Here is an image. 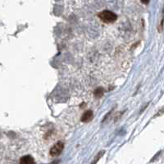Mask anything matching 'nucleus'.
<instances>
[{
    "label": "nucleus",
    "mask_w": 164,
    "mask_h": 164,
    "mask_svg": "<svg viewBox=\"0 0 164 164\" xmlns=\"http://www.w3.org/2000/svg\"><path fill=\"white\" fill-rule=\"evenodd\" d=\"M63 149H64V144L62 141L58 142L50 149V155L52 157H58L62 153Z\"/></svg>",
    "instance_id": "2"
},
{
    "label": "nucleus",
    "mask_w": 164,
    "mask_h": 164,
    "mask_svg": "<svg viewBox=\"0 0 164 164\" xmlns=\"http://www.w3.org/2000/svg\"><path fill=\"white\" fill-rule=\"evenodd\" d=\"M98 16L100 20L105 23H114L117 19V16L114 12L108 11V10H105V11L99 12Z\"/></svg>",
    "instance_id": "1"
},
{
    "label": "nucleus",
    "mask_w": 164,
    "mask_h": 164,
    "mask_svg": "<svg viewBox=\"0 0 164 164\" xmlns=\"http://www.w3.org/2000/svg\"><path fill=\"white\" fill-rule=\"evenodd\" d=\"M104 153H105L104 151H100V152L98 153V155L95 157V160L93 161V163H92L91 164H96V163H97V162H98V161L99 160V159H100L101 157H102V156L103 155V154H104Z\"/></svg>",
    "instance_id": "7"
},
{
    "label": "nucleus",
    "mask_w": 164,
    "mask_h": 164,
    "mask_svg": "<svg viewBox=\"0 0 164 164\" xmlns=\"http://www.w3.org/2000/svg\"><path fill=\"white\" fill-rule=\"evenodd\" d=\"M141 1V3L144 4H148L150 3V0H140Z\"/></svg>",
    "instance_id": "8"
},
{
    "label": "nucleus",
    "mask_w": 164,
    "mask_h": 164,
    "mask_svg": "<svg viewBox=\"0 0 164 164\" xmlns=\"http://www.w3.org/2000/svg\"><path fill=\"white\" fill-rule=\"evenodd\" d=\"M93 112L90 110H88L85 112H84V114L81 116V121L84 123H87L89 121H90L93 119Z\"/></svg>",
    "instance_id": "3"
},
{
    "label": "nucleus",
    "mask_w": 164,
    "mask_h": 164,
    "mask_svg": "<svg viewBox=\"0 0 164 164\" xmlns=\"http://www.w3.org/2000/svg\"><path fill=\"white\" fill-rule=\"evenodd\" d=\"M94 95H95V97H98V98L102 97L103 95V89L102 87H98L97 89H95Z\"/></svg>",
    "instance_id": "6"
},
{
    "label": "nucleus",
    "mask_w": 164,
    "mask_h": 164,
    "mask_svg": "<svg viewBox=\"0 0 164 164\" xmlns=\"http://www.w3.org/2000/svg\"><path fill=\"white\" fill-rule=\"evenodd\" d=\"M19 164H35V160L30 155L22 157L20 159V163Z\"/></svg>",
    "instance_id": "4"
},
{
    "label": "nucleus",
    "mask_w": 164,
    "mask_h": 164,
    "mask_svg": "<svg viewBox=\"0 0 164 164\" xmlns=\"http://www.w3.org/2000/svg\"><path fill=\"white\" fill-rule=\"evenodd\" d=\"M163 24H164V10H163V12H162V17H161V21L158 26H157V30L159 32H162L163 30Z\"/></svg>",
    "instance_id": "5"
}]
</instances>
